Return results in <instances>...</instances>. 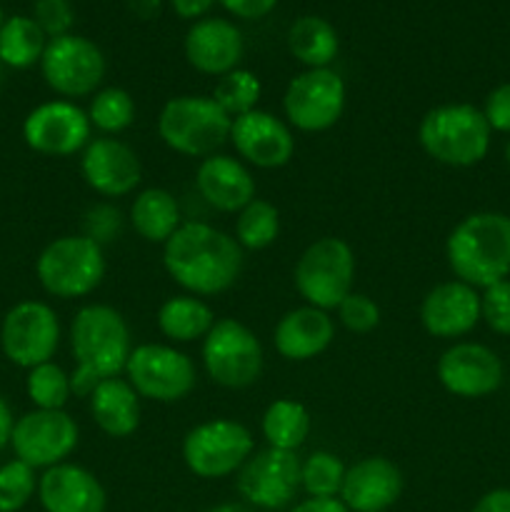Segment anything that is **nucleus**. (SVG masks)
<instances>
[{"label":"nucleus","instance_id":"obj_1","mask_svg":"<svg viewBox=\"0 0 510 512\" xmlns=\"http://www.w3.org/2000/svg\"><path fill=\"white\" fill-rule=\"evenodd\" d=\"M163 268L175 285L198 298H213L238 283L243 248L210 223H183L163 245Z\"/></svg>","mask_w":510,"mask_h":512},{"label":"nucleus","instance_id":"obj_2","mask_svg":"<svg viewBox=\"0 0 510 512\" xmlns=\"http://www.w3.org/2000/svg\"><path fill=\"white\" fill-rule=\"evenodd\" d=\"M70 353L75 358L70 373L75 398H88L98 383L120 378L133 353L123 313L103 303L83 305L70 323Z\"/></svg>","mask_w":510,"mask_h":512},{"label":"nucleus","instance_id":"obj_3","mask_svg":"<svg viewBox=\"0 0 510 512\" xmlns=\"http://www.w3.org/2000/svg\"><path fill=\"white\" fill-rule=\"evenodd\" d=\"M445 258L455 280L490 288L510 275V215L483 210L460 220L448 235Z\"/></svg>","mask_w":510,"mask_h":512},{"label":"nucleus","instance_id":"obj_4","mask_svg":"<svg viewBox=\"0 0 510 512\" xmlns=\"http://www.w3.org/2000/svg\"><path fill=\"white\" fill-rule=\"evenodd\" d=\"M490 133L483 110L470 103H445L423 115L418 143L435 163L470 168L488 155Z\"/></svg>","mask_w":510,"mask_h":512},{"label":"nucleus","instance_id":"obj_5","mask_svg":"<svg viewBox=\"0 0 510 512\" xmlns=\"http://www.w3.org/2000/svg\"><path fill=\"white\" fill-rule=\"evenodd\" d=\"M233 118L210 95H178L160 108L158 135L173 153L208 158L230 140Z\"/></svg>","mask_w":510,"mask_h":512},{"label":"nucleus","instance_id":"obj_6","mask_svg":"<svg viewBox=\"0 0 510 512\" xmlns=\"http://www.w3.org/2000/svg\"><path fill=\"white\" fill-rule=\"evenodd\" d=\"M40 288L60 300H78L93 293L105 278V253L98 243L80 235L55 238L35 260Z\"/></svg>","mask_w":510,"mask_h":512},{"label":"nucleus","instance_id":"obj_7","mask_svg":"<svg viewBox=\"0 0 510 512\" xmlns=\"http://www.w3.org/2000/svg\"><path fill=\"white\" fill-rule=\"evenodd\" d=\"M293 283L305 305L335 310L355 283V253L343 238H318L300 253L293 270Z\"/></svg>","mask_w":510,"mask_h":512},{"label":"nucleus","instance_id":"obj_8","mask_svg":"<svg viewBox=\"0 0 510 512\" xmlns=\"http://www.w3.org/2000/svg\"><path fill=\"white\" fill-rule=\"evenodd\" d=\"M203 365L210 380L220 388H250L263 373V345L245 323L220 318L203 338Z\"/></svg>","mask_w":510,"mask_h":512},{"label":"nucleus","instance_id":"obj_9","mask_svg":"<svg viewBox=\"0 0 510 512\" xmlns=\"http://www.w3.org/2000/svg\"><path fill=\"white\" fill-rule=\"evenodd\" d=\"M255 453V438L243 423L213 418L195 425L183 438V460L193 475L220 480L238 473Z\"/></svg>","mask_w":510,"mask_h":512},{"label":"nucleus","instance_id":"obj_10","mask_svg":"<svg viewBox=\"0 0 510 512\" xmlns=\"http://www.w3.org/2000/svg\"><path fill=\"white\" fill-rule=\"evenodd\" d=\"M125 380L135 393L153 403H180L193 393L198 383L195 365L175 345L143 343L135 345L125 365Z\"/></svg>","mask_w":510,"mask_h":512},{"label":"nucleus","instance_id":"obj_11","mask_svg":"<svg viewBox=\"0 0 510 512\" xmlns=\"http://www.w3.org/2000/svg\"><path fill=\"white\" fill-rule=\"evenodd\" d=\"M40 70L48 88L63 100L88 98L105 78V55L93 40L68 33L48 40Z\"/></svg>","mask_w":510,"mask_h":512},{"label":"nucleus","instance_id":"obj_12","mask_svg":"<svg viewBox=\"0 0 510 512\" xmlns=\"http://www.w3.org/2000/svg\"><path fill=\"white\" fill-rule=\"evenodd\" d=\"M345 98V80L333 68H305L285 88L283 113L295 130L323 133L343 118Z\"/></svg>","mask_w":510,"mask_h":512},{"label":"nucleus","instance_id":"obj_13","mask_svg":"<svg viewBox=\"0 0 510 512\" xmlns=\"http://www.w3.org/2000/svg\"><path fill=\"white\" fill-rule=\"evenodd\" d=\"M60 345L58 313L43 300H23L5 313L0 325V348L18 368L50 363Z\"/></svg>","mask_w":510,"mask_h":512},{"label":"nucleus","instance_id":"obj_14","mask_svg":"<svg viewBox=\"0 0 510 512\" xmlns=\"http://www.w3.org/2000/svg\"><path fill=\"white\" fill-rule=\"evenodd\" d=\"M80 440L78 423L65 410H30L15 420L10 448L33 470L68 463Z\"/></svg>","mask_w":510,"mask_h":512},{"label":"nucleus","instance_id":"obj_15","mask_svg":"<svg viewBox=\"0 0 510 512\" xmlns=\"http://www.w3.org/2000/svg\"><path fill=\"white\" fill-rule=\"evenodd\" d=\"M300 465L303 460L290 450H258L238 470L235 488L253 510H283L300 490Z\"/></svg>","mask_w":510,"mask_h":512},{"label":"nucleus","instance_id":"obj_16","mask_svg":"<svg viewBox=\"0 0 510 512\" xmlns=\"http://www.w3.org/2000/svg\"><path fill=\"white\" fill-rule=\"evenodd\" d=\"M93 125L88 110L73 100H48L30 110L23 120V140L30 150L50 158H70L90 143Z\"/></svg>","mask_w":510,"mask_h":512},{"label":"nucleus","instance_id":"obj_17","mask_svg":"<svg viewBox=\"0 0 510 512\" xmlns=\"http://www.w3.org/2000/svg\"><path fill=\"white\" fill-rule=\"evenodd\" d=\"M435 375L450 395L475 400L503 385V363L488 345L455 343L438 358Z\"/></svg>","mask_w":510,"mask_h":512},{"label":"nucleus","instance_id":"obj_18","mask_svg":"<svg viewBox=\"0 0 510 512\" xmlns=\"http://www.w3.org/2000/svg\"><path fill=\"white\" fill-rule=\"evenodd\" d=\"M80 173L93 193L103 198H123L140 185L143 165L128 143L103 135L85 145L80 155Z\"/></svg>","mask_w":510,"mask_h":512},{"label":"nucleus","instance_id":"obj_19","mask_svg":"<svg viewBox=\"0 0 510 512\" xmlns=\"http://www.w3.org/2000/svg\"><path fill=\"white\" fill-rule=\"evenodd\" d=\"M230 143L245 163L263 170L283 168L295 155V135L290 125L260 108L233 120Z\"/></svg>","mask_w":510,"mask_h":512},{"label":"nucleus","instance_id":"obj_20","mask_svg":"<svg viewBox=\"0 0 510 512\" xmlns=\"http://www.w3.org/2000/svg\"><path fill=\"white\" fill-rule=\"evenodd\" d=\"M420 323L433 338H463L480 323V293L463 280L435 285L420 303Z\"/></svg>","mask_w":510,"mask_h":512},{"label":"nucleus","instance_id":"obj_21","mask_svg":"<svg viewBox=\"0 0 510 512\" xmlns=\"http://www.w3.org/2000/svg\"><path fill=\"white\" fill-rule=\"evenodd\" d=\"M403 493V473L388 458H363L345 470L340 500L350 512H385Z\"/></svg>","mask_w":510,"mask_h":512},{"label":"nucleus","instance_id":"obj_22","mask_svg":"<svg viewBox=\"0 0 510 512\" xmlns=\"http://www.w3.org/2000/svg\"><path fill=\"white\" fill-rule=\"evenodd\" d=\"M195 188L210 208L220 213H240L255 200V178L243 160L215 153L200 160L195 170Z\"/></svg>","mask_w":510,"mask_h":512},{"label":"nucleus","instance_id":"obj_23","mask_svg":"<svg viewBox=\"0 0 510 512\" xmlns=\"http://www.w3.org/2000/svg\"><path fill=\"white\" fill-rule=\"evenodd\" d=\"M38 500L45 512H105V490L90 470L60 463L38 478Z\"/></svg>","mask_w":510,"mask_h":512},{"label":"nucleus","instance_id":"obj_24","mask_svg":"<svg viewBox=\"0 0 510 512\" xmlns=\"http://www.w3.org/2000/svg\"><path fill=\"white\" fill-rule=\"evenodd\" d=\"M185 58L198 73H230L243 60V33L225 18H203L185 35Z\"/></svg>","mask_w":510,"mask_h":512},{"label":"nucleus","instance_id":"obj_25","mask_svg":"<svg viewBox=\"0 0 510 512\" xmlns=\"http://www.w3.org/2000/svg\"><path fill=\"white\" fill-rule=\"evenodd\" d=\"M335 340V320L328 310L300 305L288 310L273 330V343L280 358L305 363L323 355Z\"/></svg>","mask_w":510,"mask_h":512},{"label":"nucleus","instance_id":"obj_26","mask_svg":"<svg viewBox=\"0 0 510 512\" xmlns=\"http://www.w3.org/2000/svg\"><path fill=\"white\" fill-rule=\"evenodd\" d=\"M93 423L108 438H130L140 425V395L125 378H108L88 395Z\"/></svg>","mask_w":510,"mask_h":512},{"label":"nucleus","instance_id":"obj_27","mask_svg":"<svg viewBox=\"0 0 510 512\" xmlns=\"http://www.w3.org/2000/svg\"><path fill=\"white\" fill-rule=\"evenodd\" d=\"M130 225L145 243H168L170 235L183 225L180 205L165 188H145L130 205Z\"/></svg>","mask_w":510,"mask_h":512},{"label":"nucleus","instance_id":"obj_28","mask_svg":"<svg viewBox=\"0 0 510 512\" xmlns=\"http://www.w3.org/2000/svg\"><path fill=\"white\" fill-rule=\"evenodd\" d=\"M158 330L170 343H195L203 340L215 325V313L198 295H173L158 308Z\"/></svg>","mask_w":510,"mask_h":512},{"label":"nucleus","instance_id":"obj_29","mask_svg":"<svg viewBox=\"0 0 510 512\" xmlns=\"http://www.w3.org/2000/svg\"><path fill=\"white\" fill-rule=\"evenodd\" d=\"M288 48L305 68H328L340 48L333 25L318 15H303L288 30Z\"/></svg>","mask_w":510,"mask_h":512},{"label":"nucleus","instance_id":"obj_30","mask_svg":"<svg viewBox=\"0 0 510 512\" xmlns=\"http://www.w3.org/2000/svg\"><path fill=\"white\" fill-rule=\"evenodd\" d=\"M310 428H313V420H310L308 408L290 398L270 403L260 420V430H263L268 448L290 450V453H298L300 445L308 440Z\"/></svg>","mask_w":510,"mask_h":512},{"label":"nucleus","instance_id":"obj_31","mask_svg":"<svg viewBox=\"0 0 510 512\" xmlns=\"http://www.w3.org/2000/svg\"><path fill=\"white\" fill-rule=\"evenodd\" d=\"M45 45H48V35L40 30L33 18L13 15L0 28V63L15 70H25L40 63Z\"/></svg>","mask_w":510,"mask_h":512},{"label":"nucleus","instance_id":"obj_32","mask_svg":"<svg viewBox=\"0 0 510 512\" xmlns=\"http://www.w3.org/2000/svg\"><path fill=\"white\" fill-rule=\"evenodd\" d=\"M280 213L270 200L255 198L235 218V235L243 250H265L278 240Z\"/></svg>","mask_w":510,"mask_h":512},{"label":"nucleus","instance_id":"obj_33","mask_svg":"<svg viewBox=\"0 0 510 512\" xmlns=\"http://www.w3.org/2000/svg\"><path fill=\"white\" fill-rule=\"evenodd\" d=\"M88 118L103 135H118L135 123V100L123 88H103L90 98Z\"/></svg>","mask_w":510,"mask_h":512},{"label":"nucleus","instance_id":"obj_34","mask_svg":"<svg viewBox=\"0 0 510 512\" xmlns=\"http://www.w3.org/2000/svg\"><path fill=\"white\" fill-rule=\"evenodd\" d=\"M25 393L35 410H65V403L73 398V385H70V375L50 360L28 370Z\"/></svg>","mask_w":510,"mask_h":512},{"label":"nucleus","instance_id":"obj_35","mask_svg":"<svg viewBox=\"0 0 510 512\" xmlns=\"http://www.w3.org/2000/svg\"><path fill=\"white\" fill-rule=\"evenodd\" d=\"M260 95H263V85H260L258 75L245 68H235L220 75L210 98L235 120L258 108Z\"/></svg>","mask_w":510,"mask_h":512},{"label":"nucleus","instance_id":"obj_36","mask_svg":"<svg viewBox=\"0 0 510 512\" xmlns=\"http://www.w3.org/2000/svg\"><path fill=\"white\" fill-rule=\"evenodd\" d=\"M343 460L328 450H315L300 465V490L308 498H338L345 480Z\"/></svg>","mask_w":510,"mask_h":512},{"label":"nucleus","instance_id":"obj_37","mask_svg":"<svg viewBox=\"0 0 510 512\" xmlns=\"http://www.w3.org/2000/svg\"><path fill=\"white\" fill-rule=\"evenodd\" d=\"M38 493V475L23 460L0 465V512H18Z\"/></svg>","mask_w":510,"mask_h":512},{"label":"nucleus","instance_id":"obj_38","mask_svg":"<svg viewBox=\"0 0 510 512\" xmlns=\"http://www.w3.org/2000/svg\"><path fill=\"white\" fill-rule=\"evenodd\" d=\"M335 313H338L340 325L355 335L373 333V330L380 325L378 303H375L370 295L355 293V290L338 305V308H335Z\"/></svg>","mask_w":510,"mask_h":512},{"label":"nucleus","instance_id":"obj_39","mask_svg":"<svg viewBox=\"0 0 510 512\" xmlns=\"http://www.w3.org/2000/svg\"><path fill=\"white\" fill-rule=\"evenodd\" d=\"M480 320L488 323V328L498 335L510 338V280L490 285L480 295Z\"/></svg>","mask_w":510,"mask_h":512},{"label":"nucleus","instance_id":"obj_40","mask_svg":"<svg viewBox=\"0 0 510 512\" xmlns=\"http://www.w3.org/2000/svg\"><path fill=\"white\" fill-rule=\"evenodd\" d=\"M123 233V213L110 203H98L88 208L83 218V235L105 248L108 243L120 238Z\"/></svg>","mask_w":510,"mask_h":512},{"label":"nucleus","instance_id":"obj_41","mask_svg":"<svg viewBox=\"0 0 510 512\" xmlns=\"http://www.w3.org/2000/svg\"><path fill=\"white\" fill-rule=\"evenodd\" d=\"M33 20L48 35V40L68 35L75 20L73 5H70V0H35Z\"/></svg>","mask_w":510,"mask_h":512},{"label":"nucleus","instance_id":"obj_42","mask_svg":"<svg viewBox=\"0 0 510 512\" xmlns=\"http://www.w3.org/2000/svg\"><path fill=\"white\" fill-rule=\"evenodd\" d=\"M483 115L485 120H488L490 130L510 133V83L498 85V88L488 95Z\"/></svg>","mask_w":510,"mask_h":512},{"label":"nucleus","instance_id":"obj_43","mask_svg":"<svg viewBox=\"0 0 510 512\" xmlns=\"http://www.w3.org/2000/svg\"><path fill=\"white\" fill-rule=\"evenodd\" d=\"M228 13H233L235 18L243 20H258L265 18L270 10L278 5V0H218Z\"/></svg>","mask_w":510,"mask_h":512},{"label":"nucleus","instance_id":"obj_44","mask_svg":"<svg viewBox=\"0 0 510 512\" xmlns=\"http://www.w3.org/2000/svg\"><path fill=\"white\" fill-rule=\"evenodd\" d=\"M473 512H510V488H495L475 503Z\"/></svg>","mask_w":510,"mask_h":512},{"label":"nucleus","instance_id":"obj_45","mask_svg":"<svg viewBox=\"0 0 510 512\" xmlns=\"http://www.w3.org/2000/svg\"><path fill=\"white\" fill-rule=\"evenodd\" d=\"M215 0H170L175 13L180 15L183 20H195L203 18L210 8H213Z\"/></svg>","mask_w":510,"mask_h":512},{"label":"nucleus","instance_id":"obj_46","mask_svg":"<svg viewBox=\"0 0 510 512\" xmlns=\"http://www.w3.org/2000/svg\"><path fill=\"white\" fill-rule=\"evenodd\" d=\"M290 512H350L340 498H308Z\"/></svg>","mask_w":510,"mask_h":512},{"label":"nucleus","instance_id":"obj_47","mask_svg":"<svg viewBox=\"0 0 510 512\" xmlns=\"http://www.w3.org/2000/svg\"><path fill=\"white\" fill-rule=\"evenodd\" d=\"M125 5H128V10L135 15V18L150 20L160 13L163 0H125Z\"/></svg>","mask_w":510,"mask_h":512},{"label":"nucleus","instance_id":"obj_48","mask_svg":"<svg viewBox=\"0 0 510 512\" xmlns=\"http://www.w3.org/2000/svg\"><path fill=\"white\" fill-rule=\"evenodd\" d=\"M13 425H15V418H13V410H10L8 400L0 395V450L5 448V445H10V435H13Z\"/></svg>","mask_w":510,"mask_h":512},{"label":"nucleus","instance_id":"obj_49","mask_svg":"<svg viewBox=\"0 0 510 512\" xmlns=\"http://www.w3.org/2000/svg\"><path fill=\"white\" fill-rule=\"evenodd\" d=\"M205 512H255V510L245 503H223V505H215V508H210Z\"/></svg>","mask_w":510,"mask_h":512},{"label":"nucleus","instance_id":"obj_50","mask_svg":"<svg viewBox=\"0 0 510 512\" xmlns=\"http://www.w3.org/2000/svg\"><path fill=\"white\" fill-rule=\"evenodd\" d=\"M505 160H508V165H510V140H508V145H505Z\"/></svg>","mask_w":510,"mask_h":512},{"label":"nucleus","instance_id":"obj_51","mask_svg":"<svg viewBox=\"0 0 510 512\" xmlns=\"http://www.w3.org/2000/svg\"><path fill=\"white\" fill-rule=\"evenodd\" d=\"M3 23H5V18H3V8H0V28H3Z\"/></svg>","mask_w":510,"mask_h":512},{"label":"nucleus","instance_id":"obj_52","mask_svg":"<svg viewBox=\"0 0 510 512\" xmlns=\"http://www.w3.org/2000/svg\"><path fill=\"white\" fill-rule=\"evenodd\" d=\"M0 80H3V63H0Z\"/></svg>","mask_w":510,"mask_h":512}]
</instances>
